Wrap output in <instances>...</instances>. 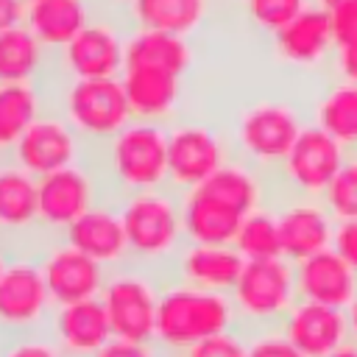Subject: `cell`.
<instances>
[{
	"instance_id": "obj_1",
	"label": "cell",
	"mask_w": 357,
	"mask_h": 357,
	"mask_svg": "<svg viewBox=\"0 0 357 357\" xmlns=\"http://www.w3.org/2000/svg\"><path fill=\"white\" fill-rule=\"evenodd\" d=\"M109 198L167 187V126L131 120L92 151Z\"/></svg>"
},
{
	"instance_id": "obj_2",
	"label": "cell",
	"mask_w": 357,
	"mask_h": 357,
	"mask_svg": "<svg viewBox=\"0 0 357 357\" xmlns=\"http://www.w3.org/2000/svg\"><path fill=\"white\" fill-rule=\"evenodd\" d=\"M237 326L240 324L229 293L201 290L165 273L159 312H156V340H153L159 351L187 354L195 343Z\"/></svg>"
},
{
	"instance_id": "obj_3",
	"label": "cell",
	"mask_w": 357,
	"mask_h": 357,
	"mask_svg": "<svg viewBox=\"0 0 357 357\" xmlns=\"http://www.w3.org/2000/svg\"><path fill=\"white\" fill-rule=\"evenodd\" d=\"M126 223L131 262L167 273L187 243L181 223V195L170 187L142 190L117 198Z\"/></svg>"
},
{
	"instance_id": "obj_4",
	"label": "cell",
	"mask_w": 357,
	"mask_h": 357,
	"mask_svg": "<svg viewBox=\"0 0 357 357\" xmlns=\"http://www.w3.org/2000/svg\"><path fill=\"white\" fill-rule=\"evenodd\" d=\"M47 86L50 106L92 151L134 120L120 78H50Z\"/></svg>"
},
{
	"instance_id": "obj_5",
	"label": "cell",
	"mask_w": 357,
	"mask_h": 357,
	"mask_svg": "<svg viewBox=\"0 0 357 357\" xmlns=\"http://www.w3.org/2000/svg\"><path fill=\"white\" fill-rule=\"evenodd\" d=\"M307 123L310 117L304 114V109L287 98H254L240 106L229 128L234 156L273 176V170L282 165Z\"/></svg>"
},
{
	"instance_id": "obj_6",
	"label": "cell",
	"mask_w": 357,
	"mask_h": 357,
	"mask_svg": "<svg viewBox=\"0 0 357 357\" xmlns=\"http://www.w3.org/2000/svg\"><path fill=\"white\" fill-rule=\"evenodd\" d=\"M162 282H165L162 271H153L137 262L109 271L98 298L106 307L114 337H123L131 343L156 340V312H159Z\"/></svg>"
},
{
	"instance_id": "obj_7",
	"label": "cell",
	"mask_w": 357,
	"mask_h": 357,
	"mask_svg": "<svg viewBox=\"0 0 357 357\" xmlns=\"http://www.w3.org/2000/svg\"><path fill=\"white\" fill-rule=\"evenodd\" d=\"M240 329L279 326L284 315L298 304L296 265L287 257L245 262L234 290L229 293Z\"/></svg>"
},
{
	"instance_id": "obj_8",
	"label": "cell",
	"mask_w": 357,
	"mask_h": 357,
	"mask_svg": "<svg viewBox=\"0 0 357 357\" xmlns=\"http://www.w3.org/2000/svg\"><path fill=\"white\" fill-rule=\"evenodd\" d=\"M231 156V137L218 123L178 117L167 126V187L178 195L201 187Z\"/></svg>"
},
{
	"instance_id": "obj_9",
	"label": "cell",
	"mask_w": 357,
	"mask_h": 357,
	"mask_svg": "<svg viewBox=\"0 0 357 357\" xmlns=\"http://www.w3.org/2000/svg\"><path fill=\"white\" fill-rule=\"evenodd\" d=\"M128 28L126 17L100 11L75 39L53 53V78H120Z\"/></svg>"
},
{
	"instance_id": "obj_10",
	"label": "cell",
	"mask_w": 357,
	"mask_h": 357,
	"mask_svg": "<svg viewBox=\"0 0 357 357\" xmlns=\"http://www.w3.org/2000/svg\"><path fill=\"white\" fill-rule=\"evenodd\" d=\"M53 310L36 251H8L0 276V337L47 329Z\"/></svg>"
},
{
	"instance_id": "obj_11",
	"label": "cell",
	"mask_w": 357,
	"mask_h": 357,
	"mask_svg": "<svg viewBox=\"0 0 357 357\" xmlns=\"http://www.w3.org/2000/svg\"><path fill=\"white\" fill-rule=\"evenodd\" d=\"M349 151L329 137L324 128L315 123H307L282 159V165L273 170V187L276 192L284 195H310V198H324L326 187L343 167Z\"/></svg>"
},
{
	"instance_id": "obj_12",
	"label": "cell",
	"mask_w": 357,
	"mask_h": 357,
	"mask_svg": "<svg viewBox=\"0 0 357 357\" xmlns=\"http://www.w3.org/2000/svg\"><path fill=\"white\" fill-rule=\"evenodd\" d=\"M109 198L106 184L92 162L61 167L39 178V220L45 237H61L78 218H84L95 204Z\"/></svg>"
},
{
	"instance_id": "obj_13",
	"label": "cell",
	"mask_w": 357,
	"mask_h": 357,
	"mask_svg": "<svg viewBox=\"0 0 357 357\" xmlns=\"http://www.w3.org/2000/svg\"><path fill=\"white\" fill-rule=\"evenodd\" d=\"M36 262L42 268L47 293L56 307L98 298L109 276L103 265L89 259L64 237H45L36 248Z\"/></svg>"
},
{
	"instance_id": "obj_14",
	"label": "cell",
	"mask_w": 357,
	"mask_h": 357,
	"mask_svg": "<svg viewBox=\"0 0 357 357\" xmlns=\"http://www.w3.org/2000/svg\"><path fill=\"white\" fill-rule=\"evenodd\" d=\"M92 156V148L75 134V128L50 106L20 139L11 159L33 173L36 178L56 173L61 167L78 165Z\"/></svg>"
},
{
	"instance_id": "obj_15",
	"label": "cell",
	"mask_w": 357,
	"mask_h": 357,
	"mask_svg": "<svg viewBox=\"0 0 357 357\" xmlns=\"http://www.w3.org/2000/svg\"><path fill=\"white\" fill-rule=\"evenodd\" d=\"M273 209H276V220H279L282 257H287L290 262H301L312 254L332 248L337 220L326 209L324 198L276 192Z\"/></svg>"
},
{
	"instance_id": "obj_16",
	"label": "cell",
	"mask_w": 357,
	"mask_h": 357,
	"mask_svg": "<svg viewBox=\"0 0 357 357\" xmlns=\"http://www.w3.org/2000/svg\"><path fill=\"white\" fill-rule=\"evenodd\" d=\"M0 234L8 251H28L22 245L28 237L36 243L45 240L39 220V178L11 156L0 159Z\"/></svg>"
},
{
	"instance_id": "obj_17",
	"label": "cell",
	"mask_w": 357,
	"mask_h": 357,
	"mask_svg": "<svg viewBox=\"0 0 357 357\" xmlns=\"http://www.w3.org/2000/svg\"><path fill=\"white\" fill-rule=\"evenodd\" d=\"M335 33L329 22V11L310 3L296 20H290L282 31L271 36V53L282 67L307 73L332 64L335 56Z\"/></svg>"
},
{
	"instance_id": "obj_18",
	"label": "cell",
	"mask_w": 357,
	"mask_h": 357,
	"mask_svg": "<svg viewBox=\"0 0 357 357\" xmlns=\"http://www.w3.org/2000/svg\"><path fill=\"white\" fill-rule=\"evenodd\" d=\"M61 237L78 251H84L89 259L103 265L106 271H114L131 262V245H128L117 198H103L100 204H95Z\"/></svg>"
},
{
	"instance_id": "obj_19",
	"label": "cell",
	"mask_w": 357,
	"mask_h": 357,
	"mask_svg": "<svg viewBox=\"0 0 357 357\" xmlns=\"http://www.w3.org/2000/svg\"><path fill=\"white\" fill-rule=\"evenodd\" d=\"M120 81L126 86V98L134 120L170 126L173 120L181 117L184 92H187L184 75L153 67H126Z\"/></svg>"
},
{
	"instance_id": "obj_20",
	"label": "cell",
	"mask_w": 357,
	"mask_h": 357,
	"mask_svg": "<svg viewBox=\"0 0 357 357\" xmlns=\"http://www.w3.org/2000/svg\"><path fill=\"white\" fill-rule=\"evenodd\" d=\"M245 268L243 254L234 245H212V243H184L176 254L167 276L212 290V293H231L240 273Z\"/></svg>"
},
{
	"instance_id": "obj_21",
	"label": "cell",
	"mask_w": 357,
	"mask_h": 357,
	"mask_svg": "<svg viewBox=\"0 0 357 357\" xmlns=\"http://www.w3.org/2000/svg\"><path fill=\"white\" fill-rule=\"evenodd\" d=\"M47 332L59 343L64 357H92L114 337L100 298L56 307L47 321Z\"/></svg>"
},
{
	"instance_id": "obj_22",
	"label": "cell",
	"mask_w": 357,
	"mask_h": 357,
	"mask_svg": "<svg viewBox=\"0 0 357 357\" xmlns=\"http://www.w3.org/2000/svg\"><path fill=\"white\" fill-rule=\"evenodd\" d=\"M279 326L304 357H326L329 351H335L340 343L349 340L346 310L315 301L298 298V304L284 315Z\"/></svg>"
},
{
	"instance_id": "obj_23",
	"label": "cell",
	"mask_w": 357,
	"mask_h": 357,
	"mask_svg": "<svg viewBox=\"0 0 357 357\" xmlns=\"http://www.w3.org/2000/svg\"><path fill=\"white\" fill-rule=\"evenodd\" d=\"M293 265H296V287L301 301L346 310L357 296V273L346 265L343 257H337L335 248H326Z\"/></svg>"
},
{
	"instance_id": "obj_24",
	"label": "cell",
	"mask_w": 357,
	"mask_h": 357,
	"mask_svg": "<svg viewBox=\"0 0 357 357\" xmlns=\"http://www.w3.org/2000/svg\"><path fill=\"white\" fill-rule=\"evenodd\" d=\"M212 198H218L220 204L231 206L234 212H240L243 218L259 206H268L276 195L273 178L271 173L254 167L251 162L231 156L223 167H218L201 187H195Z\"/></svg>"
},
{
	"instance_id": "obj_25",
	"label": "cell",
	"mask_w": 357,
	"mask_h": 357,
	"mask_svg": "<svg viewBox=\"0 0 357 357\" xmlns=\"http://www.w3.org/2000/svg\"><path fill=\"white\" fill-rule=\"evenodd\" d=\"M195 61H198V50L190 36L148 31V28H128L126 67H153V70H167L187 78L195 70Z\"/></svg>"
},
{
	"instance_id": "obj_26",
	"label": "cell",
	"mask_w": 357,
	"mask_h": 357,
	"mask_svg": "<svg viewBox=\"0 0 357 357\" xmlns=\"http://www.w3.org/2000/svg\"><path fill=\"white\" fill-rule=\"evenodd\" d=\"M98 14H100V8L95 0H39V3L28 6L25 25L36 33V39L50 53H59Z\"/></svg>"
},
{
	"instance_id": "obj_27",
	"label": "cell",
	"mask_w": 357,
	"mask_h": 357,
	"mask_svg": "<svg viewBox=\"0 0 357 357\" xmlns=\"http://www.w3.org/2000/svg\"><path fill=\"white\" fill-rule=\"evenodd\" d=\"M50 109V86L36 81L0 84V159L11 156L25 131Z\"/></svg>"
},
{
	"instance_id": "obj_28",
	"label": "cell",
	"mask_w": 357,
	"mask_h": 357,
	"mask_svg": "<svg viewBox=\"0 0 357 357\" xmlns=\"http://www.w3.org/2000/svg\"><path fill=\"white\" fill-rule=\"evenodd\" d=\"M53 53L36 39L28 25L0 31V84H50Z\"/></svg>"
},
{
	"instance_id": "obj_29",
	"label": "cell",
	"mask_w": 357,
	"mask_h": 357,
	"mask_svg": "<svg viewBox=\"0 0 357 357\" xmlns=\"http://www.w3.org/2000/svg\"><path fill=\"white\" fill-rule=\"evenodd\" d=\"M218 0H134L126 20L131 28L165 31L195 39Z\"/></svg>"
},
{
	"instance_id": "obj_30",
	"label": "cell",
	"mask_w": 357,
	"mask_h": 357,
	"mask_svg": "<svg viewBox=\"0 0 357 357\" xmlns=\"http://www.w3.org/2000/svg\"><path fill=\"white\" fill-rule=\"evenodd\" d=\"M181 223L187 243L231 245L243 215L201 190H190L181 195Z\"/></svg>"
},
{
	"instance_id": "obj_31",
	"label": "cell",
	"mask_w": 357,
	"mask_h": 357,
	"mask_svg": "<svg viewBox=\"0 0 357 357\" xmlns=\"http://www.w3.org/2000/svg\"><path fill=\"white\" fill-rule=\"evenodd\" d=\"M310 123L335 137L349 153H357V84L329 78L310 106Z\"/></svg>"
},
{
	"instance_id": "obj_32",
	"label": "cell",
	"mask_w": 357,
	"mask_h": 357,
	"mask_svg": "<svg viewBox=\"0 0 357 357\" xmlns=\"http://www.w3.org/2000/svg\"><path fill=\"white\" fill-rule=\"evenodd\" d=\"M245 262L251 259H273L282 257V237H279V220L273 201L268 206H259L248 212L237 229V237L231 243Z\"/></svg>"
},
{
	"instance_id": "obj_33",
	"label": "cell",
	"mask_w": 357,
	"mask_h": 357,
	"mask_svg": "<svg viewBox=\"0 0 357 357\" xmlns=\"http://www.w3.org/2000/svg\"><path fill=\"white\" fill-rule=\"evenodd\" d=\"M237 3L245 22L254 31L265 33L268 39L310 6V0H237Z\"/></svg>"
},
{
	"instance_id": "obj_34",
	"label": "cell",
	"mask_w": 357,
	"mask_h": 357,
	"mask_svg": "<svg viewBox=\"0 0 357 357\" xmlns=\"http://www.w3.org/2000/svg\"><path fill=\"white\" fill-rule=\"evenodd\" d=\"M326 209L335 220H357V153H349L337 176L324 192Z\"/></svg>"
},
{
	"instance_id": "obj_35",
	"label": "cell",
	"mask_w": 357,
	"mask_h": 357,
	"mask_svg": "<svg viewBox=\"0 0 357 357\" xmlns=\"http://www.w3.org/2000/svg\"><path fill=\"white\" fill-rule=\"evenodd\" d=\"M0 357H64L47 329L0 337Z\"/></svg>"
},
{
	"instance_id": "obj_36",
	"label": "cell",
	"mask_w": 357,
	"mask_h": 357,
	"mask_svg": "<svg viewBox=\"0 0 357 357\" xmlns=\"http://www.w3.org/2000/svg\"><path fill=\"white\" fill-rule=\"evenodd\" d=\"M248 340V357H304L293 340L282 332V326H265L245 332Z\"/></svg>"
},
{
	"instance_id": "obj_37",
	"label": "cell",
	"mask_w": 357,
	"mask_h": 357,
	"mask_svg": "<svg viewBox=\"0 0 357 357\" xmlns=\"http://www.w3.org/2000/svg\"><path fill=\"white\" fill-rule=\"evenodd\" d=\"M184 357H248V340H245V329H229L220 332L215 337H206L201 343H195Z\"/></svg>"
},
{
	"instance_id": "obj_38",
	"label": "cell",
	"mask_w": 357,
	"mask_h": 357,
	"mask_svg": "<svg viewBox=\"0 0 357 357\" xmlns=\"http://www.w3.org/2000/svg\"><path fill=\"white\" fill-rule=\"evenodd\" d=\"M329 22H332L335 45H346V42L357 39V0H349L337 8H332Z\"/></svg>"
},
{
	"instance_id": "obj_39",
	"label": "cell",
	"mask_w": 357,
	"mask_h": 357,
	"mask_svg": "<svg viewBox=\"0 0 357 357\" xmlns=\"http://www.w3.org/2000/svg\"><path fill=\"white\" fill-rule=\"evenodd\" d=\"M332 248H335L337 257H343L346 265L357 273V220H337Z\"/></svg>"
},
{
	"instance_id": "obj_40",
	"label": "cell",
	"mask_w": 357,
	"mask_h": 357,
	"mask_svg": "<svg viewBox=\"0 0 357 357\" xmlns=\"http://www.w3.org/2000/svg\"><path fill=\"white\" fill-rule=\"evenodd\" d=\"M332 73H335L337 78H343V81L357 84V39H351V42L335 47Z\"/></svg>"
},
{
	"instance_id": "obj_41",
	"label": "cell",
	"mask_w": 357,
	"mask_h": 357,
	"mask_svg": "<svg viewBox=\"0 0 357 357\" xmlns=\"http://www.w3.org/2000/svg\"><path fill=\"white\" fill-rule=\"evenodd\" d=\"M156 346L153 343H131L123 337H112L98 354L92 357H156Z\"/></svg>"
},
{
	"instance_id": "obj_42",
	"label": "cell",
	"mask_w": 357,
	"mask_h": 357,
	"mask_svg": "<svg viewBox=\"0 0 357 357\" xmlns=\"http://www.w3.org/2000/svg\"><path fill=\"white\" fill-rule=\"evenodd\" d=\"M28 20V3L25 0H0V31L25 25Z\"/></svg>"
},
{
	"instance_id": "obj_43",
	"label": "cell",
	"mask_w": 357,
	"mask_h": 357,
	"mask_svg": "<svg viewBox=\"0 0 357 357\" xmlns=\"http://www.w3.org/2000/svg\"><path fill=\"white\" fill-rule=\"evenodd\" d=\"M95 3H98V8H100V11H109V14H120V17H126L134 0H95Z\"/></svg>"
},
{
	"instance_id": "obj_44",
	"label": "cell",
	"mask_w": 357,
	"mask_h": 357,
	"mask_svg": "<svg viewBox=\"0 0 357 357\" xmlns=\"http://www.w3.org/2000/svg\"><path fill=\"white\" fill-rule=\"evenodd\" d=\"M346 321H349V337L357 340V296H354L351 304L346 307Z\"/></svg>"
},
{
	"instance_id": "obj_45",
	"label": "cell",
	"mask_w": 357,
	"mask_h": 357,
	"mask_svg": "<svg viewBox=\"0 0 357 357\" xmlns=\"http://www.w3.org/2000/svg\"><path fill=\"white\" fill-rule=\"evenodd\" d=\"M326 357H357V340H346V343H340L335 351H329Z\"/></svg>"
},
{
	"instance_id": "obj_46",
	"label": "cell",
	"mask_w": 357,
	"mask_h": 357,
	"mask_svg": "<svg viewBox=\"0 0 357 357\" xmlns=\"http://www.w3.org/2000/svg\"><path fill=\"white\" fill-rule=\"evenodd\" d=\"M315 6H321V8H326V11H332V8H337V6H343V3H349V0H312Z\"/></svg>"
},
{
	"instance_id": "obj_47",
	"label": "cell",
	"mask_w": 357,
	"mask_h": 357,
	"mask_svg": "<svg viewBox=\"0 0 357 357\" xmlns=\"http://www.w3.org/2000/svg\"><path fill=\"white\" fill-rule=\"evenodd\" d=\"M6 259H8V248H0V276H3V268H6Z\"/></svg>"
},
{
	"instance_id": "obj_48",
	"label": "cell",
	"mask_w": 357,
	"mask_h": 357,
	"mask_svg": "<svg viewBox=\"0 0 357 357\" xmlns=\"http://www.w3.org/2000/svg\"><path fill=\"white\" fill-rule=\"evenodd\" d=\"M156 357H184V354H178V351H156Z\"/></svg>"
},
{
	"instance_id": "obj_49",
	"label": "cell",
	"mask_w": 357,
	"mask_h": 357,
	"mask_svg": "<svg viewBox=\"0 0 357 357\" xmlns=\"http://www.w3.org/2000/svg\"><path fill=\"white\" fill-rule=\"evenodd\" d=\"M0 248H8V245H6V240H3V234H0Z\"/></svg>"
},
{
	"instance_id": "obj_50",
	"label": "cell",
	"mask_w": 357,
	"mask_h": 357,
	"mask_svg": "<svg viewBox=\"0 0 357 357\" xmlns=\"http://www.w3.org/2000/svg\"><path fill=\"white\" fill-rule=\"evenodd\" d=\"M25 3H28V6H31V3H39V0H25Z\"/></svg>"
}]
</instances>
